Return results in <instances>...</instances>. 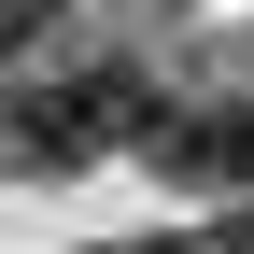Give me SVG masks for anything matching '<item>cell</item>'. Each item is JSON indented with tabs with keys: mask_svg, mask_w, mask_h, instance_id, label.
<instances>
[{
	"mask_svg": "<svg viewBox=\"0 0 254 254\" xmlns=\"http://www.w3.org/2000/svg\"><path fill=\"white\" fill-rule=\"evenodd\" d=\"M113 141H155V85L127 71V57H85L71 85L14 99V155L28 170H85V155H113Z\"/></svg>",
	"mask_w": 254,
	"mask_h": 254,
	"instance_id": "cell-1",
	"label": "cell"
},
{
	"mask_svg": "<svg viewBox=\"0 0 254 254\" xmlns=\"http://www.w3.org/2000/svg\"><path fill=\"white\" fill-rule=\"evenodd\" d=\"M155 170L170 184H254V99H198V113H155Z\"/></svg>",
	"mask_w": 254,
	"mask_h": 254,
	"instance_id": "cell-2",
	"label": "cell"
},
{
	"mask_svg": "<svg viewBox=\"0 0 254 254\" xmlns=\"http://www.w3.org/2000/svg\"><path fill=\"white\" fill-rule=\"evenodd\" d=\"M43 28H57V0H0V57H14V43H43Z\"/></svg>",
	"mask_w": 254,
	"mask_h": 254,
	"instance_id": "cell-3",
	"label": "cell"
},
{
	"mask_svg": "<svg viewBox=\"0 0 254 254\" xmlns=\"http://www.w3.org/2000/svg\"><path fill=\"white\" fill-rule=\"evenodd\" d=\"M99 254H170V240H99Z\"/></svg>",
	"mask_w": 254,
	"mask_h": 254,
	"instance_id": "cell-4",
	"label": "cell"
}]
</instances>
